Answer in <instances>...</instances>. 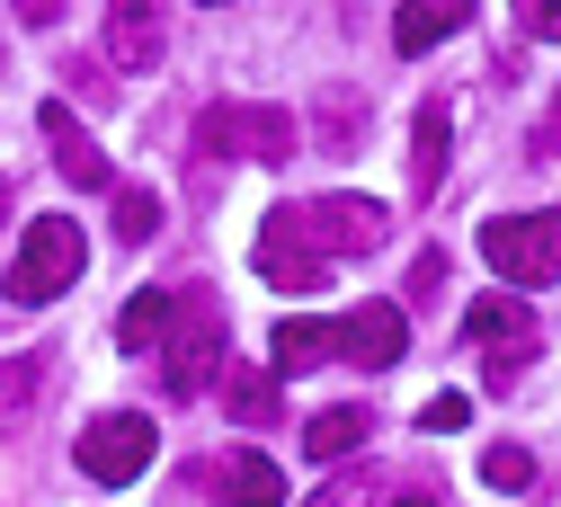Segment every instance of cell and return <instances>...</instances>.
Masks as SVG:
<instances>
[{"instance_id": "cell-1", "label": "cell", "mask_w": 561, "mask_h": 507, "mask_svg": "<svg viewBox=\"0 0 561 507\" xmlns=\"http://www.w3.org/2000/svg\"><path fill=\"white\" fill-rule=\"evenodd\" d=\"M401 347H410V321L392 303H366V312H330V321H276L267 330V356H276V375H312V366H401Z\"/></svg>"}, {"instance_id": "cell-2", "label": "cell", "mask_w": 561, "mask_h": 507, "mask_svg": "<svg viewBox=\"0 0 561 507\" xmlns=\"http://www.w3.org/2000/svg\"><path fill=\"white\" fill-rule=\"evenodd\" d=\"M161 375H170L179 401L215 392V375H224V312H215V295H205V285H179L170 330H161Z\"/></svg>"}, {"instance_id": "cell-3", "label": "cell", "mask_w": 561, "mask_h": 507, "mask_svg": "<svg viewBox=\"0 0 561 507\" xmlns=\"http://www.w3.org/2000/svg\"><path fill=\"white\" fill-rule=\"evenodd\" d=\"M81 258H90L81 223H62V214H36L27 241H19V258H10V285H0V295L36 312V303H54V295H72V285H81Z\"/></svg>"}, {"instance_id": "cell-4", "label": "cell", "mask_w": 561, "mask_h": 507, "mask_svg": "<svg viewBox=\"0 0 561 507\" xmlns=\"http://www.w3.org/2000/svg\"><path fill=\"white\" fill-rule=\"evenodd\" d=\"M286 223H295V241L330 267V258H366V250H383L392 241V214L375 205V196H304V205H286Z\"/></svg>"}, {"instance_id": "cell-5", "label": "cell", "mask_w": 561, "mask_h": 507, "mask_svg": "<svg viewBox=\"0 0 561 507\" xmlns=\"http://www.w3.org/2000/svg\"><path fill=\"white\" fill-rule=\"evenodd\" d=\"M196 142H205V152H241V161H259V170H286V161L304 152V125H295L286 107H241V99H224V107L196 116Z\"/></svg>"}, {"instance_id": "cell-6", "label": "cell", "mask_w": 561, "mask_h": 507, "mask_svg": "<svg viewBox=\"0 0 561 507\" xmlns=\"http://www.w3.org/2000/svg\"><path fill=\"white\" fill-rule=\"evenodd\" d=\"M152 418L144 410H107V418H90L81 427V446H72V463L99 481V489H125V481H144L152 472Z\"/></svg>"}, {"instance_id": "cell-7", "label": "cell", "mask_w": 561, "mask_h": 507, "mask_svg": "<svg viewBox=\"0 0 561 507\" xmlns=\"http://www.w3.org/2000/svg\"><path fill=\"white\" fill-rule=\"evenodd\" d=\"M481 258L508 285H552L561 276V214H500V223H481Z\"/></svg>"}, {"instance_id": "cell-8", "label": "cell", "mask_w": 561, "mask_h": 507, "mask_svg": "<svg viewBox=\"0 0 561 507\" xmlns=\"http://www.w3.org/2000/svg\"><path fill=\"white\" fill-rule=\"evenodd\" d=\"M463 330H472V347H490V366H481V375H490V392H508V383H517V366L535 356V338H543V330H535V312H526L517 295H481Z\"/></svg>"}, {"instance_id": "cell-9", "label": "cell", "mask_w": 561, "mask_h": 507, "mask_svg": "<svg viewBox=\"0 0 561 507\" xmlns=\"http://www.w3.org/2000/svg\"><path fill=\"white\" fill-rule=\"evenodd\" d=\"M250 258H259V276L276 285V295H321V276H330V267H321V258H312V250L295 241V223H286V205H276L267 223H259V250H250Z\"/></svg>"}, {"instance_id": "cell-10", "label": "cell", "mask_w": 561, "mask_h": 507, "mask_svg": "<svg viewBox=\"0 0 561 507\" xmlns=\"http://www.w3.org/2000/svg\"><path fill=\"white\" fill-rule=\"evenodd\" d=\"M36 125H45V142H54V170L72 178V187H116V170H107V152H99V142L81 134V116L62 107V99H54V107H45Z\"/></svg>"}, {"instance_id": "cell-11", "label": "cell", "mask_w": 561, "mask_h": 507, "mask_svg": "<svg viewBox=\"0 0 561 507\" xmlns=\"http://www.w3.org/2000/svg\"><path fill=\"white\" fill-rule=\"evenodd\" d=\"M161 10H152V0H107V62L116 71H152L161 62Z\"/></svg>"}, {"instance_id": "cell-12", "label": "cell", "mask_w": 561, "mask_h": 507, "mask_svg": "<svg viewBox=\"0 0 561 507\" xmlns=\"http://www.w3.org/2000/svg\"><path fill=\"white\" fill-rule=\"evenodd\" d=\"M215 489H224V507H286V472H276L259 446L224 454V463H215Z\"/></svg>"}, {"instance_id": "cell-13", "label": "cell", "mask_w": 561, "mask_h": 507, "mask_svg": "<svg viewBox=\"0 0 561 507\" xmlns=\"http://www.w3.org/2000/svg\"><path fill=\"white\" fill-rule=\"evenodd\" d=\"M463 27H472V0H401V19H392V45H401V54H428V45L463 36Z\"/></svg>"}, {"instance_id": "cell-14", "label": "cell", "mask_w": 561, "mask_h": 507, "mask_svg": "<svg viewBox=\"0 0 561 507\" xmlns=\"http://www.w3.org/2000/svg\"><path fill=\"white\" fill-rule=\"evenodd\" d=\"M446 142H455V107L428 99V107H419V125H410V187H419V196H437V178H446Z\"/></svg>"}, {"instance_id": "cell-15", "label": "cell", "mask_w": 561, "mask_h": 507, "mask_svg": "<svg viewBox=\"0 0 561 507\" xmlns=\"http://www.w3.org/2000/svg\"><path fill=\"white\" fill-rule=\"evenodd\" d=\"M215 392H224V410L241 427H276V366H232V356H224Z\"/></svg>"}, {"instance_id": "cell-16", "label": "cell", "mask_w": 561, "mask_h": 507, "mask_svg": "<svg viewBox=\"0 0 561 507\" xmlns=\"http://www.w3.org/2000/svg\"><path fill=\"white\" fill-rule=\"evenodd\" d=\"M357 446H366V410H321V418L304 427V454H312V463H347Z\"/></svg>"}, {"instance_id": "cell-17", "label": "cell", "mask_w": 561, "mask_h": 507, "mask_svg": "<svg viewBox=\"0 0 561 507\" xmlns=\"http://www.w3.org/2000/svg\"><path fill=\"white\" fill-rule=\"evenodd\" d=\"M36 392H45V356H10V366H0V437L36 410Z\"/></svg>"}, {"instance_id": "cell-18", "label": "cell", "mask_w": 561, "mask_h": 507, "mask_svg": "<svg viewBox=\"0 0 561 507\" xmlns=\"http://www.w3.org/2000/svg\"><path fill=\"white\" fill-rule=\"evenodd\" d=\"M170 303H179V295H134V303L116 312V338H125V347H152V338L170 330Z\"/></svg>"}, {"instance_id": "cell-19", "label": "cell", "mask_w": 561, "mask_h": 507, "mask_svg": "<svg viewBox=\"0 0 561 507\" xmlns=\"http://www.w3.org/2000/svg\"><path fill=\"white\" fill-rule=\"evenodd\" d=\"M161 232V196L152 187H116V241H152Z\"/></svg>"}, {"instance_id": "cell-20", "label": "cell", "mask_w": 561, "mask_h": 507, "mask_svg": "<svg viewBox=\"0 0 561 507\" xmlns=\"http://www.w3.org/2000/svg\"><path fill=\"white\" fill-rule=\"evenodd\" d=\"M481 481H490V489H535V454H526V446H490V454H481Z\"/></svg>"}, {"instance_id": "cell-21", "label": "cell", "mask_w": 561, "mask_h": 507, "mask_svg": "<svg viewBox=\"0 0 561 507\" xmlns=\"http://www.w3.org/2000/svg\"><path fill=\"white\" fill-rule=\"evenodd\" d=\"M517 36H535V45H561V0H517Z\"/></svg>"}, {"instance_id": "cell-22", "label": "cell", "mask_w": 561, "mask_h": 507, "mask_svg": "<svg viewBox=\"0 0 561 507\" xmlns=\"http://www.w3.org/2000/svg\"><path fill=\"white\" fill-rule=\"evenodd\" d=\"M463 418H472V401H463V392H437L428 410H419V427H428V437H437V427H463Z\"/></svg>"}, {"instance_id": "cell-23", "label": "cell", "mask_w": 561, "mask_h": 507, "mask_svg": "<svg viewBox=\"0 0 561 507\" xmlns=\"http://www.w3.org/2000/svg\"><path fill=\"white\" fill-rule=\"evenodd\" d=\"M304 507H366V481H321Z\"/></svg>"}, {"instance_id": "cell-24", "label": "cell", "mask_w": 561, "mask_h": 507, "mask_svg": "<svg viewBox=\"0 0 561 507\" xmlns=\"http://www.w3.org/2000/svg\"><path fill=\"white\" fill-rule=\"evenodd\" d=\"M437 285H446V250H428V258L410 267V295H437Z\"/></svg>"}, {"instance_id": "cell-25", "label": "cell", "mask_w": 561, "mask_h": 507, "mask_svg": "<svg viewBox=\"0 0 561 507\" xmlns=\"http://www.w3.org/2000/svg\"><path fill=\"white\" fill-rule=\"evenodd\" d=\"M19 19H27V27H54V19H62V0H19Z\"/></svg>"}, {"instance_id": "cell-26", "label": "cell", "mask_w": 561, "mask_h": 507, "mask_svg": "<svg viewBox=\"0 0 561 507\" xmlns=\"http://www.w3.org/2000/svg\"><path fill=\"white\" fill-rule=\"evenodd\" d=\"M383 507H446V498H437V489H392Z\"/></svg>"}, {"instance_id": "cell-27", "label": "cell", "mask_w": 561, "mask_h": 507, "mask_svg": "<svg viewBox=\"0 0 561 507\" xmlns=\"http://www.w3.org/2000/svg\"><path fill=\"white\" fill-rule=\"evenodd\" d=\"M0 223H10V178H0Z\"/></svg>"}, {"instance_id": "cell-28", "label": "cell", "mask_w": 561, "mask_h": 507, "mask_svg": "<svg viewBox=\"0 0 561 507\" xmlns=\"http://www.w3.org/2000/svg\"><path fill=\"white\" fill-rule=\"evenodd\" d=\"M552 134H561V107H552Z\"/></svg>"}, {"instance_id": "cell-29", "label": "cell", "mask_w": 561, "mask_h": 507, "mask_svg": "<svg viewBox=\"0 0 561 507\" xmlns=\"http://www.w3.org/2000/svg\"><path fill=\"white\" fill-rule=\"evenodd\" d=\"M215 10H224V0H215Z\"/></svg>"}]
</instances>
